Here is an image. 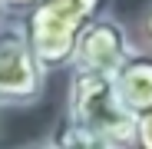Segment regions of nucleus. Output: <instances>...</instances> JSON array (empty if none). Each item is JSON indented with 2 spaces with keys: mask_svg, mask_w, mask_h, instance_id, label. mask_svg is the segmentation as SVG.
<instances>
[{
  "mask_svg": "<svg viewBox=\"0 0 152 149\" xmlns=\"http://www.w3.org/2000/svg\"><path fill=\"white\" fill-rule=\"evenodd\" d=\"M66 119L116 149H136V116L119 99L116 80L109 73H69Z\"/></svg>",
  "mask_w": 152,
  "mask_h": 149,
  "instance_id": "f257e3e1",
  "label": "nucleus"
},
{
  "mask_svg": "<svg viewBox=\"0 0 152 149\" xmlns=\"http://www.w3.org/2000/svg\"><path fill=\"white\" fill-rule=\"evenodd\" d=\"M96 10L99 0H43L23 17L30 46L46 73L73 66L80 33L89 27Z\"/></svg>",
  "mask_w": 152,
  "mask_h": 149,
  "instance_id": "f03ea898",
  "label": "nucleus"
},
{
  "mask_svg": "<svg viewBox=\"0 0 152 149\" xmlns=\"http://www.w3.org/2000/svg\"><path fill=\"white\" fill-rule=\"evenodd\" d=\"M43 86L46 70L30 46L23 17L0 20V106H33Z\"/></svg>",
  "mask_w": 152,
  "mask_h": 149,
  "instance_id": "7ed1b4c3",
  "label": "nucleus"
},
{
  "mask_svg": "<svg viewBox=\"0 0 152 149\" xmlns=\"http://www.w3.org/2000/svg\"><path fill=\"white\" fill-rule=\"evenodd\" d=\"M132 50L136 46L129 43V33L116 17H93L89 27L80 33V43L73 53V70L116 76V70L129 60Z\"/></svg>",
  "mask_w": 152,
  "mask_h": 149,
  "instance_id": "20e7f679",
  "label": "nucleus"
},
{
  "mask_svg": "<svg viewBox=\"0 0 152 149\" xmlns=\"http://www.w3.org/2000/svg\"><path fill=\"white\" fill-rule=\"evenodd\" d=\"M116 90L132 116L152 109V50H132L129 60L116 70Z\"/></svg>",
  "mask_w": 152,
  "mask_h": 149,
  "instance_id": "39448f33",
  "label": "nucleus"
},
{
  "mask_svg": "<svg viewBox=\"0 0 152 149\" xmlns=\"http://www.w3.org/2000/svg\"><path fill=\"white\" fill-rule=\"evenodd\" d=\"M50 142H53V149H116V146H109L103 139L83 133L80 126H73L69 119H63L60 126L50 133Z\"/></svg>",
  "mask_w": 152,
  "mask_h": 149,
  "instance_id": "423d86ee",
  "label": "nucleus"
},
{
  "mask_svg": "<svg viewBox=\"0 0 152 149\" xmlns=\"http://www.w3.org/2000/svg\"><path fill=\"white\" fill-rule=\"evenodd\" d=\"M136 149H152V109L136 116Z\"/></svg>",
  "mask_w": 152,
  "mask_h": 149,
  "instance_id": "0eeeda50",
  "label": "nucleus"
},
{
  "mask_svg": "<svg viewBox=\"0 0 152 149\" xmlns=\"http://www.w3.org/2000/svg\"><path fill=\"white\" fill-rule=\"evenodd\" d=\"M43 0H4V7H7V17H27L33 7H40Z\"/></svg>",
  "mask_w": 152,
  "mask_h": 149,
  "instance_id": "6e6552de",
  "label": "nucleus"
},
{
  "mask_svg": "<svg viewBox=\"0 0 152 149\" xmlns=\"http://www.w3.org/2000/svg\"><path fill=\"white\" fill-rule=\"evenodd\" d=\"M142 37L149 40V46H152V4L145 7V13H142Z\"/></svg>",
  "mask_w": 152,
  "mask_h": 149,
  "instance_id": "1a4fd4ad",
  "label": "nucleus"
},
{
  "mask_svg": "<svg viewBox=\"0 0 152 149\" xmlns=\"http://www.w3.org/2000/svg\"><path fill=\"white\" fill-rule=\"evenodd\" d=\"M23 149H53V142H50V139L46 142H30V146H23Z\"/></svg>",
  "mask_w": 152,
  "mask_h": 149,
  "instance_id": "9d476101",
  "label": "nucleus"
},
{
  "mask_svg": "<svg viewBox=\"0 0 152 149\" xmlns=\"http://www.w3.org/2000/svg\"><path fill=\"white\" fill-rule=\"evenodd\" d=\"M0 20H7V7H4V0H0Z\"/></svg>",
  "mask_w": 152,
  "mask_h": 149,
  "instance_id": "9b49d317",
  "label": "nucleus"
}]
</instances>
